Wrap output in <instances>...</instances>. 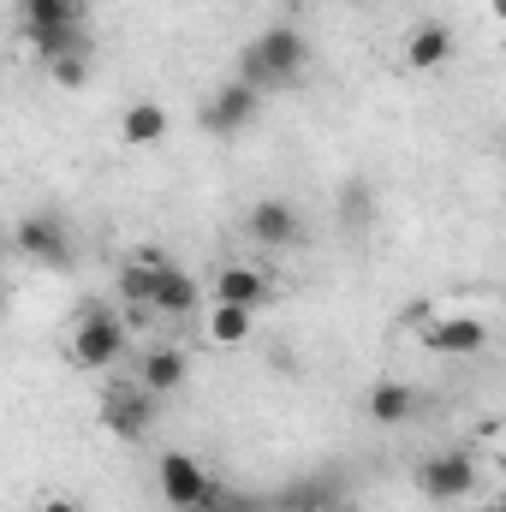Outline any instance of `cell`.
<instances>
[{"label": "cell", "instance_id": "20", "mask_svg": "<svg viewBox=\"0 0 506 512\" xmlns=\"http://www.w3.org/2000/svg\"><path fill=\"white\" fill-rule=\"evenodd\" d=\"M286 512H340V495H334L328 483H298V489L286 495Z\"/></svg>", "mask_w": 506, "mask_h": 512}, {"label": "cell", "instance_id": "5", "mask_svg": "<svg viewBox=\"0 0 506 512\" xmlns=\"http://www.w3.org/2000/svg\"><path fill=\"white\" fill-rule=\"evenodd\" d=\"M155 411H161V399H149L137 382H126V387H108L102 393V405H96V417H102V429L114 435V441H143L149 429H155Z\"/></svg>", "mask_w": 506, "mask_h": 512}, {"label": "cell", "instance_id": "14", "mask_svg": "<svg viewBox=\"0 0 506 512\" xmlns=\"http://www.w3.org/2000/svg\"><path fill=\"white\" fill-rule=\"evenodd\" d=\"M417 405H423V393H417L411 382H376L370 393H364V411H370L376 423H387V429L411 423V417H417Z\"/></svg>", "mask_w": 506, "mask_h": 512}, {"label": "cell", "instance_id": "25", "mask_svg": "<svg viewBox=\"0 0 506 512\" xmlns=\"http://www.w3.org/2000/svg\"><path fill=\"white\" fill-rule=\"evenodd\" d=\"M0 316H6V280H0Z\"/></svg>", "mask_w": 506, "mask_h": 512}, {"label": "cell", "instance_id": "6", "mask_svg": "<svg viewBox=\"0 0 506 512\" xmlns=\"http://www.w3.org/2000/svg\"><path fill=\"white\" fill-rule=\"evenodd\" d=\"M12 251L36 268H66L72 262V227L60 215H24L12 233Z\"/></svg>", "mask_w": 506, "mask_h": 512}, {"label": "cell", "instance_id": "1", "mask_svg": "<svg viewBox=\"0 0 506 512\" xmlns=\"http://www.w3.org/2000/svg\"><path fill=\"white\" fill-rule=\"evenodd\" d=\"M304 66H310V42H304V30H292V24H268L251 48L239 54V78H245L251 90H262V96L298 84Z\"/></svg>", "mask_w": 506, "mask_h": 512}, {"label": "cell", "instance_id": "7", "mask_svg": "<svg viewBox=\"0 0 506 512\" xmlns=\"http://www.w3.org/2000/svg\"><path fill=\"white\" fill-rule=\"evenodd\" d=\"M256 114H262V90H251L245 78H233V84H221V90L203 102V131H215V137H239V131L256 126Z\"/></svg>", "mask_w": 506, "mask_h": 512}, {"label": "cell", "instance_id": "12", "mask_svg": "<svg viewBox=\"0 0 506 512\" xmlns=\"http://www.w3.org/2000/svg\"><path fill=\"white\" fill-rule=\"evenodd\" d=\"M185 382H191V358H185L179 346H155V352H143L137 387H143L149 399H173Z\"/></svg>", "mask_w": 506, "mask_h": 512}, {"label": "cell", "instance_id": "16", "mask_svg": "<svg viewBox=\"0 0 506 512\" xmlns=\"http://www.w3.org/2000/svg\"><path fill=\"white\" fill-rule=\"evenodd\" d=\"M161 262H173L167 251H155V245H137V251L120 262V298L137 304V310H149V286H155V268Z\"/></svg>", "mask_w": 506, "mask_h": 512}, {"label": "cell", "instance_id": "2", "mask_svg": "<svg viewBox=\"0 0 506 512\" xmlns=\"http://www.w3.org/2000/svg\"><path fill=\"white\" fill-rule=\"evenodd\" d=\"M126 352H131L126 322L114 316V304L90 298V304L78 310L72 334H66V364H72V370H84V376H102V370H114Z\"/></svg>", "mask_w": 506, "mask_h": 512}, {"label": "cell", "instance_id": "9", "mask_svg": "<svg viewBox=\"0 0 506 512\" xmlns=\"http://www.w3.org/2000/svg\"><path fill=\"white\" fill-rule=\"evenodd\" d=\"M155 483H161V501L167 507H179V512H191L203 495H209V471L191 459V453H161V465H155Z\"/></svg>", "mask_w": 506, "mask_h": 512}, {"label": "cell", "instance_id": "13", "mask_svg": "<svg viewBox=\"0 0 506 512\" xmlns=\"http://www.w3.org/2000/svg\"><path fill=\"white\" fill-rule=\"evenodd\" d=\"M197 304H203L197 280H191L185 268L161 262V268H155V286H149V310H155V316H191Z\"/></svg>", "mask_w": 506, "mask_h": 512}, {"label": "cell", "instance_id": "24", "mask_svg": "<svg viewBox=\"0 0 506 512\" xmlns=\"http://www.w3.org/2000/svg\"><path fill=\"white\" fill-rule=\"evenodd\" d=\"M477 447H483V453H489V459H495V453H501V423H495V417H489V423H483V429H477Z\"/></svg>", "mask_w": 506, "mask_h": 512}, {"label": "cell", "instance_id": "22", "mask_svg": "<svg viewBox=\"0 0 506 512\" xmlns=\"http://www.w3.org/2000/svg\"><path fill=\"white\" fill-rule=\"evenodd\" d=\"M191 512H262L251 495H239V489H227V483H209V495L197 501Z\"/></svg>", "mask_w": 506, "mask_h": 512}, {"label": "cell", "instance_id": "21", "mask_svg": "<svg viewBox=\"0 0 506 512\" xmlns=\"http://www.w3.org/2000/svg\"><path fill=\"white\" fill-rule=\"evenodd\" d=\"M48 78H54L60 90H84V84H90V54H60V60H48Z\"/></svg>", "mask_w": 506, "mask_h": 512}, {"label": "cell", "instance_id": "15", "mask_svg": "<svg viewBox=\"0 0 506 512\" xmlns=\"http://www.w3.org/2000/svg\"><path fill=\"white\" fill-rule=\"evenodd\" d=\"M447 60H453V30L447 24H417L405 36V66L411 72H441Z\"/></svg>", "mask_w": 506, "mask_h": 512}, {"label": "cell", "instance_id": "10", "mask_svg": "<svg viewBox=\"0 0 506 512\" xmlns=\"http://www.w3.org/2000/svg\"><path fill=\"white\" fill-rule=\"evenodd\" d=\"M274 292H280V280H274L268 268H256V262H227V268L215 274V304L262 310V304H274Z\"/></svg>", "mask_w": 506, "mask_h": 512}, {"label": "cell", "instance_id": "17", "mask_svg": "<svg viewBox=\"0 0 506 512\" xmlns=\"http://www.w3.org/2000/svg\"><path fill=\"white\" fill-rule=\"evenodd\" d=\"M167 126H173V120H167L161 102H131L126 120H120V143H126V149H149V143L167 137Z\"/></svg>", "mask_w": 506, "mask_h": 512}, {"label": "cell", "instance_id": "11", "mask_svg": "<svg viewBox=\"0 0 506 512\" xmlns=\"http://www.w3.org/2000/svg\"><path fill=\"white\" fill-rule=\"evenodd\" d=\"M90 30V0H18V36Z\"/></svg>", "mask_w": 506, "mask_h": 512}, {"label": "cell", "instance_id": "19", "mask_svg": "<svg viewBox=\"0 0 506 512\" xmlns=\"http://www.w3.org/2000/svg\"><path fill=\"white\" fill-rule=\"evenodd\" d=\"M24 48L48 66L60 54H90V30H48V36H24Z\"/></svg>", "mask_w": 506, "mask_h": 512}, {"label": "cell", "instance_id": "8", "mask_svg": "<svg viewBox=\"0 0 506 512\" xmlns=\"http://www.w3.org/2000/svg\"><path fill=\"white\" fill-rule=\"evenodd\" d=\"M245 233H251L262 251H292L304 239V221H298V209L286 197H262V203H251V215H245Z\"/></svg>", "mask_w": 506, "mask_h": 512}, {"label": "cell", "instance_id": "23", "mask_svg": "<svg viewBox=\"0 0 506 512\" xmlns=\"http://www.w3.org/2000/svg\"><path fill=\"white\" fill-rule=\"evenodd\" d=\"M30 512H84V501H78V495H42Z\"/></svg>", "mask_w": 506, "mask_h": 512}, {"label": "cell", "instance_id": "4", "mask_svg": "<svg viewBox=\"0 0 506 512\" xmlns=\"http://www.w3.org/2000/svg\"><path fill=\"white\" fill-rule=\"evenodd\" d=\"M423 316H429V322H417V334H423V346L441 352V358H471V352L489 346V322H483V316H465L459 304H429Z\"/></svg>", "mask_w": 506, "mask_h": 512}, {"label": "cell", "instance_id": "3", "mask_svg": "<svg viewBox=\"0 0 506 512\" xmlns=\"http://www.w3.org/2000/svg\"><path fill=\"white\" fill-rule=\"evenodd\" d=\"M477 483H483V471H477L471 447H447V453H435V459L417 465V489H423L429 507H459V501L477 495Z\"/></svg>", "mask_w": 506, "mask_h": 512}, {"label": "cell", "instance_id": "18", "mask_svg": "<svg viewBox=\"0 0 506 512\" xmlns=\"http://www.w3.org/2000/svg\"><path fill=\"white\" fill-rule=\"evenodd\" d=\"M209 346H245L256 334V310H239V304H209V322H203Z\"/></svg>", "mask_w": 506, "mask_h": 512}]
</instances>
